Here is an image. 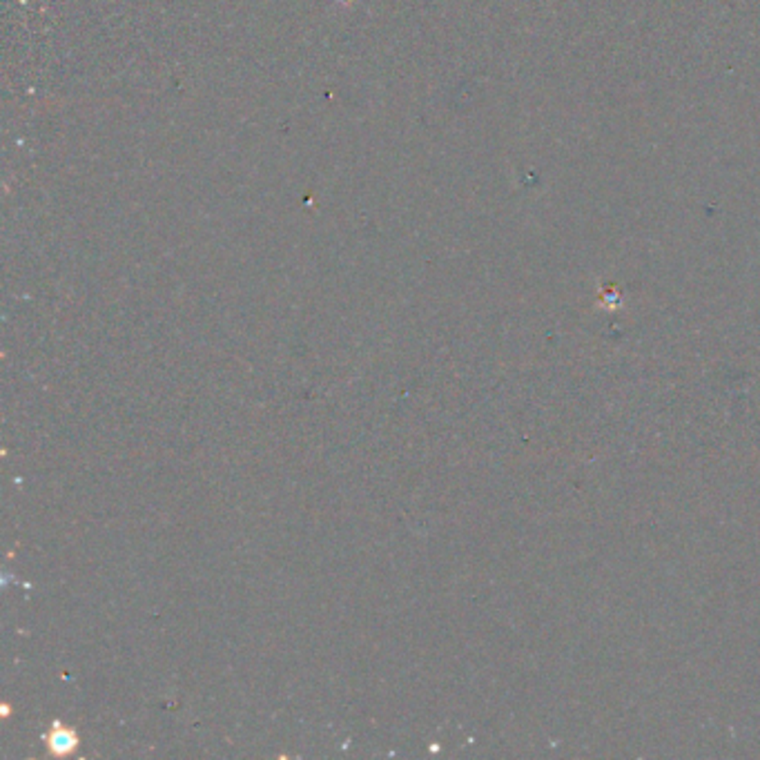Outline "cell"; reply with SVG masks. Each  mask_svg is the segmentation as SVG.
Returning a JSON list of instances; mask_svg holds the SVG:
<instances>
[{
	"instance_id": "1",
	"label": "cell",
	"mask_w": 760,
	"mask_h": 760,
	"mask_svg": "<svg viewBox=\"0 0 760 760\" xmlns=\"http://www.w3.org/2000/svg\"><path fill=\"white\" fill-rule=\"evenodd\" d=\"M49 747H52V751H56V754H65V751L76 747V736L67 729H58L52 734V738H49Z\"/></svg>"
}]
</instances>
